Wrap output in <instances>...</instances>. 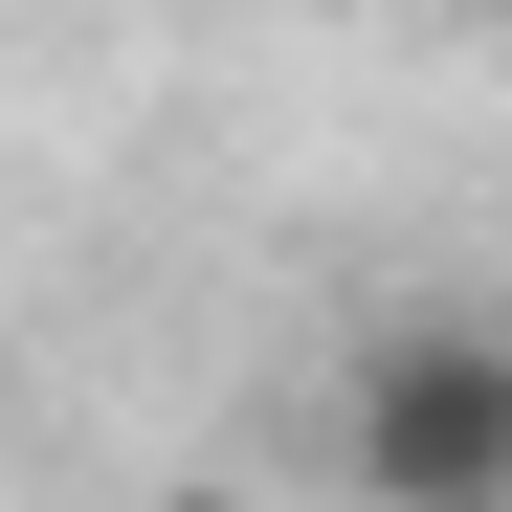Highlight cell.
<instances>
[{
  "instance_id": "1",
  "label": "cell",
  "mask_w": 512,
  "mask_h": 512,
  "mask_svg": "<svg viewBox=\"0 0 512 512\" xmlns=\"http://www.w3.org/2000/svg\"><path fill=\"white\" fill-rule=\"evenodd\" d=\"M334 490L357 512H512V312L490 290H423L357 334L334 379Z\"/></svg>"
}]
</instances>
